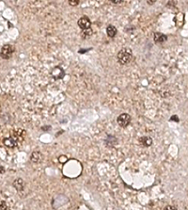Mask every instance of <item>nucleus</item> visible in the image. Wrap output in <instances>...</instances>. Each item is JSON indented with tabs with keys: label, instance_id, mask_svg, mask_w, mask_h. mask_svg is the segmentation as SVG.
<instances>
[{
	"label": "nucleus",
	"instance_id": "obj_1",
	"mask_svg": "<svg viewBox=\"0 0 188 210\" xmlns=\"http://www.w3.org/2000/svg\"><path fill=\"white\" fill-rule=\"evenodd\" d=\"M117 59H118V61L122 65L128 64L133 60V53L130 49H128V48L121 49L120 52L118 53Z\"/></svg>",
	"mask_w": 188,
	"mask_h": 210
},
{
	"label": "nucleus",
	"instance_id": "obj_2",
	"mask_svg": "<svg viewBox=\"0 0 188 210\" xmlns=\"http://www.w3.org/2000/svg\"><path fill=\"white\" fill-rule=\"evenodd\" d=\"M131 120H132V118H131V116L129 115V114L122 113V114H121V115L118 117L117 122H118V125H120V126H121V127H127L128 126L130 125Z\"/></svg>",
	"mask_w": 188,
	"mask_h": 210
},
{
	"label": "nucleus",
	"instance_id": "obj_3",
	"mask_svg": "<svg viewBox=\"0 0 188 210\" xmlns=\"http://www.w3.org/2000/svg\"><path fill=\"white\" fill-rule=\"evenodd\" d=\"M77 24H78L79 27H80L81 29H83V30H87V29H90L91 26V20H90V18L87 17V16L81 17V18L78 20Z\"/></svg>",
	"mask_w": 188,
	"mask_h": 210
},
{
	"label": "nucleus",
	"instance_id": "obj_4",
	"mask_svg": "<svg viewBox=\"0 0 188 210\" xmlns=\"http://www.w3.org/2000/svg\"><path fill=\"white\" fill-rule=\"evenodd\" d=\"M13 53V48L12 45L6 44L1 48V58L4 60H9Z\"/></svg>",
	"mask_w": 188,
	"mask_h": 210
},
{
	"label": "nucleus",
	"instance_id": "obj_5",
	"mask_svg": "<svg viewBox=\"0 0 188 210\" xmlns=\"http://www.w3.org/2000/svg\"><path fill=\"white\" fill-rule=\"evenodd\" d=\"M25 136H26V131H25L24 129L19 128V129L13 130V132H12V137H13V138H14L16 140H18V141H21V140L24 139Z\"/></svg>",
	"mask_w": 188,
	"mask_h": 210
},
{
	"label": "nucleus",
	"instance_id": "obj_6",
	"mask_svg": "<svg viewBox=\"0 0 188 210\" xmlns=\"http://www.w3.org/2000/svg\"><path fill=\"white\" fill-rule=\"evenodd\" d=\"M51 74L53 75L54 78H56V79H60V78H62L63 76H64L65 73H64V71L62 70V68H60V67H55V68L52 70Z\"/></svg>",
	"mask_w": 188,
	"mask_h": 210
},
{
	"label": "nucleus",
	"instance_id": "obj_7",
	"mask_svg": "<svg viewBox=\"0 0 188 210\" xmlns=\"http://www.w3.org/2000/svg\"><path fill=\"white\" fill-rule=\"evenodd\" d=\"M18 140H16L13 137H9V138H6V139H3V143L4 144L6 145V146H8V147H11V148H13V147H15L17 144H18Z\"/></svg>",
	"mask_w": 188,
	"mask_h": 210
},
{
	"label": "nucleus",
	"instance_id": "obj_8",
	"mask_svg": "<svg viewBox=\"0 0 188 210\" xmlns=\"http://www.w3.org/2000/svg\"><path fill=\"white\" fill-rule=\"evenodd\" d=\"M138 141H139V143L144 146V147H149L152 145V139L149 137V136H143V137H140L139 139H138Z\"/></svg>",
	"mask_w": 188,
	"mask_h": 210
},
{
	"label": "nucleus",
	"instance_id": "obj_9",
	"mask_svg": "<svg viewBox=\"0 0 188 210\" xmlns=\"http://www.w3.org/2000/svg\"><path fill=\"white\" fill-rule=\"evenodd\" d=\"M153 40L156 43H165L166 40H167V38L165 34L163 33H159V32H155L154 33V38H153Z\"/></svg>",
	"mask_w": 188,
	"mask_h": 210
},
{
	"label": "nucleus",
	"instance_id": "obj_10",
	"mask_svg": "<svg viewBox=\"0 0 188 210\" xmlns=\"http://www.w3.org/2000/svg\"><path fill=\"white\" fill-rule=\"evenodd\" d=\"M12 186L17 190H23V188L25 187V182L22 178H17L14 180V182L12 183Z\"/></svg>",
	"mask_w": 188,
	"mask_h": 210
},
{
	"label": "nucleus",
	"instance_id": "obj_11",
	"mask_svg": "<svg viewBox=\"0 0 188 210\" xmlns=\"http://www.w3.org/2000/svg\"><path fill=\"white\" fill-rule=\"evenodd\" d=\"M43 155L41 154L39 152H33L31 154V157H30V160L31 162H33V163H38V162L41 161L43 158Z\"/></svg>",
	"mask_w": 188,
	"mask_h": 210
},
{
	"label": "nucleus",
	"instance_id": "obj_12",
	"mask_svg": "<svg viewBox=\"0 0 188 210\" xmlns=\"http://www.w3.org/2000/svg\"><path fill=\"white\" fill-rule=\"evenodd\" d=\"M106 33H107V36L108 37H110V38H114L117 34V28L110 25V26H108L107 28H106Z\"/></svg>",
	"mask_w": 188,
	"mask_h": 210
},
{
	"label": "nucleus",
	"instance_id": "obj_13",
	"mask_svg": "<svg viewBox=\"0 0 188 210\" xmlns=\"http://www.w3.org/2000/svg\"><path fill=\"white\" fill-rule=\"evenodd\" d=\"M68 1L71 6H77L79 3V0H68Z\"/></svg>",
	"mask_w": 188,
	"mask_h": 210
},
{
	"label": "nucleus",
	"instance_id": "obj_14",
	"mask_svg": "<svg viewBox=\"0 0 188 210\" xmlns=\"http://www.w3.org/2000/svg\"><path fill=\"white\" fill-rule=\"evenodd\" d=\"M109 1L112 2L113 4H121L124 1V0H109Z\"/></svg>",
	"mask_w": 188,
	"mask_h": 210
},
{
	"label": "nucleus",
	"instance_id": "obj_15",
	"mask_svg": "<svg viewBox=\"0 0 188 210\" xmlns=\"http://www.w3.org/2000/svg\"><path fill=\"white\" fill-rule=\"evenodd\" d=\"M1 210H3V209H8V207L6 206V203L5 202H1Z\"/></svg>",
	"mask_w": 188,
	"mask_h": 210
},
{
	"label": "nucleus",
	"instance_id": "obj_16",
	"mask_svg": "<svg viewBox=\"0 0 188 210\" xmlns=\"http://www.w3.org/2000/svg\"><path fill=\"white\" fill-rule=\"evenodd\" d=\"M147 2L148 4H150V5H152L156 2V0H147Z\"/></svg>",
	"mask_w": 188,
	"mask_h": 210
},
{
	"label": "nucleus",
	"instance_id": "obj_17",
	"mask_svg": "<svg viewBox=\"0 0 188 210\" xmlns=\"http://www.w3.org/2000/svg\"><path fill=\"white\" fill-rule=\"evenodd\" d=\"M166 210H169V209H177V207H175V206H170V205H169V206H166V208H165Z\"/></svg>",
	"mask_w": 188,
	"mask_h": 210
}]
</instances>
